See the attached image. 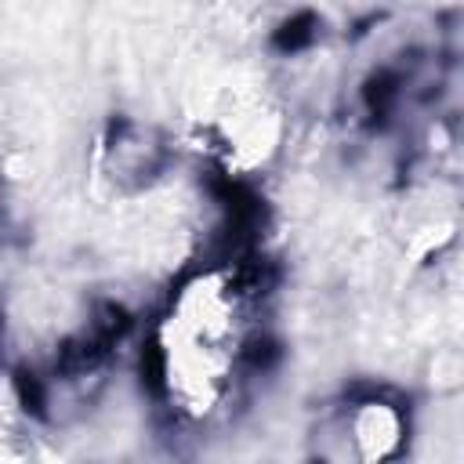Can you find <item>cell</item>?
<instances>
[{
    "mask_svg": "<svg viewBox=\"0 0 464 464\" xmlns=\"http://www.w3.org/2000/svg\"><path fill=\"white\" fill-rule=\"evenodd\" d=\"M410 420L388 395H355L330 406L315 424V457L323 460H388L402 450Z\"/></svg>",
    "mask_w": 464,
    "mask_h": 464,
    "instance_id": "1",
    "label": "cell"
},
{
    "mask_svg": "<svg viewBox=\"0 0 464 464\" xmlns=\"http://www.w3.org/2000/svg\"><path fill=\"white\" fill-rule=\"evenodd\" d=\"M98 178L120 192V196H138L145 192L167 167V141L134 120H120L109 127V134L98 145Z\"/></svg>",
    "mask_w": 464,
    "mask_h": 464,
    "instance_id": "2",
    "label": "cell"
}]
</instances>
